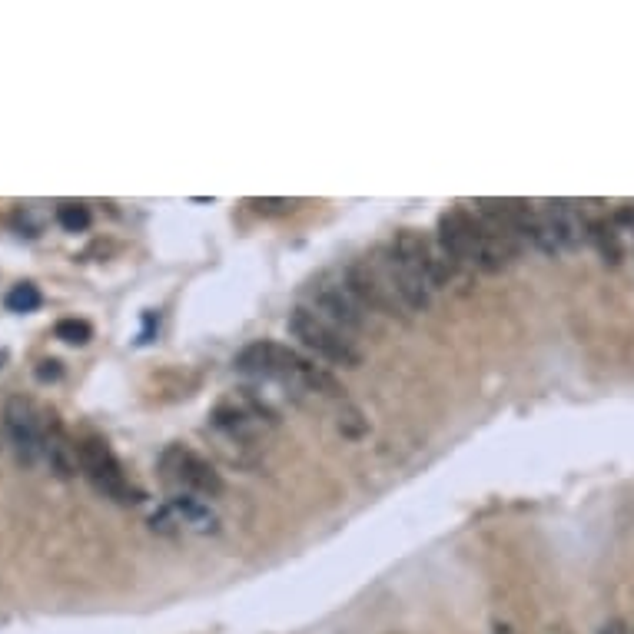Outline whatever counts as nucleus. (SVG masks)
Here are the masks:
<instances>
[{"label": "nucleus", "mask_w": 634, "mask_h": 634, "mask_svg": "<svg viewBox=\"0 0 634 634\" xmlns=\"http://www.w3.org/2000/svg\"><path fill=\"white\" fill-rule=\"evenodd\" d=\"M442 253L452 259L455 266H478L485 273H498L515 259L518 246L508 236L492 230L475 210H455L439 216V239Z\"/></svg>", "instance_id": "f257e3e1"}, {"label": "nucleus", "mask_w": 634, "mask_h": 634, "mask_svg": "<svg viewBox=\"0 0 634 634\" xmlns=\"http://www.w3.org/2000/svg\"><path fill=\"white\" fill-rule=\"evenodd\" d=\"M236 372H243L249 379H266L279 382L286 389L296 392H319V396H339L336 379L326 369H319L313 359H306L303 352L279 346L273 339H259L239 349L236 356Z\"/></svg>", "instance_id": "f03ea898"}, {"label": "nucleus", "mask_w": 634, "mask_h": 634, "mask_svg": "<svg viewBox=\"0 0 634 634\" xmlns=\"http://www.w3.org/2000/svg\"><path fill=\"white\" fill-rule=\"evenodd\" d=\"M289 332L303 342L306 352H313L316 359L329 362V366H359L362 362V349L356 346V339L339 326H332L329 319L316 316L309 306H296L289 313Z\"/></svg>", "instance_id": "7ed1b4c3"}, {"label": "nucleus", "mask_w": 634, "mask_h": 634, "mask_svg": "<svg viewBox=\"0 0 634 634\" xmlns=\"http://www.w3.org/2000/svg\"><path fill=\"white\" fill-rule=\"evenodd\" d=\"M77 455H80V475L97 488L100 495H107L110 502L117 505H137L143 492L130 482L127 472L117 455L110 452V445L103 439H83L77 442Z\"/></svg>", "instance_id": "20e7f679"}, {"label": "nucleus", "mask_w": 634, "mask_h": 634, "mask_svg": "<svg viewBox=\"0 0 634 634\" xmlns=\"http://www.w3.org/2000/svg\"><path fill=\"white\" fill-rule=\"evenodd\" d=\"M309 309H313L316 316L329 319L332 326H339L342 332H349V336H356L369 326V309L359 303L356 293L346 286V279L342 276H319L313 279V286H309Z\"/></svg>", "instance_id": "39448f33"}, {"label": "nucleus", "mask_w": 634, "mask_h": 634, "mask_svg": "<svg viewBox=\"0 0 634 634\" xmlns=\"http://www.w3.org/2000/svg\"><path fill=\"white\" fill-rule=\"evenodd\" d=\"M160 472H163V482L176 488V495L216 498L223 492L220 472H216L206 459H200L196 452L183 449V445H170V449H163Z\"/></svg>", "instance_id": "423d86ee"}, {"label": "nucleus", "mask_w": 634, "mask_h": 634, "mask_svg": "<svg viewBox=\"0 0 634 634\" xmlns=\"http://www.w3.org/2000/svg\"><path fill=\"white\" fill-rule=\"evenodd\" d=\"M389 249H392V256H396L422 286L432 289V293L455 273V263L442 253V246L432 243L429 236L415 233V230L396 233V239L389 243Z\"/></svg>", "instance_id": "0eeeda50"}, {"label": "nucleus", "mask_w": 634, "mask_h": 634, "mask_svg": "<svg viewBox=\"0 0 634 634\" xmlns=\"http://www.w3.org/2000/svg\"><path fill=\"white\" fill-rule=\"evenodd\" d=\"M4 432L10 442V452L20 465H37L44 459V415L27 396H10L4 402Z\"/></svg>", "instance_id": "6e6552de"}, {"label": "nucleus", "mask_w": 634, "mask_h": 634, "mask_svg": "<svg viewBox=\"0 0 634 634\" xmlns=\"http://www.w3.org/2000/svg\"><path fill=\"white\" fill-rule=\"evenodd\" d=\"M213 425L230 439L246 442L256 432H263V425H276V412L256 396H233L213 409Z\"/></svg>", "instance_id": "1a4fd4ad"}, {"label": "nucleus", "mask_w": 634, "mask_h": 634, "mask_svg": "<svg viewBox=\"0 0 634 634\" xmlns=\"http://www.w3.org/2000/svg\"><path fill=\"white\" fill-rule=\"evenodd\" d=\"M44 462L50 465V472L64 478V482L80 475L77 445L70 442V435L64 432V425L57 422V415H44Z\"/></svg>", "instance_id": "9d476101"}, {"label": "nucleus", "mask_w": 634, "mask_h": 634, "mask_svg": "<svg viewBox=\"0 0 634 634\" xmlns=\"http://www.w3.org/2000/svg\"><path fill=\"white\" fill-rule=\"evenodd\" d=\"M542 220L552 233V243L558 253H568V249H578L588 239V223L571 210L568 203H545L542 206Z\"/></svg>", "instance_id": "9b49d317"}, {"label": "nucleus", "mask_w": 634, "mask_h": 634, "mask_svg": "<svg viewBox=\"0 0 634 634\" xmlns=\"http://www.w3.org/2000/svg\"><path fill=\"white\" fill-rule=\"evenodd\" d=\"M40 303H44V299H40V289L34 283H17L7 293V309H10V313H34Z\"/></svg>", "instance_id": "f8f14e48"}, {"label": "nucleus", "mask_w": 634, "mask_h": 634, "mask_svg": "<svg viewBox=\"0 0 634 634\" xmlns=\"http://www.w3.org/2000/svg\"><path fill=\"white\" fill-rule=\"evenodd\" d=\"M588 239L601 249V256H605V263H618L621 249H618V236L611 226L605 223H588Z\"/></svg>", "instance_id": "ddd939ff"}, {"label": "nucleus", "mask_w": 634, "mask_h": 634, "mask_svg": "<svg viewBox=\"0 0 634 634\" xmlns=\"http://www.w3.org/2000/svg\"><path fill=\"white\" fill-rule=\"evenodd\" d=\"M54 336L60 342H67V346H87L93 339V329H90V322H83V319H60L54 326Z\"/></svg>", "instance_id": "4468645a"}, {"label": "nucleus", "mask_w": 634, "mask_h": 634, "mask_svg": "<svg viewBox=\"0 0 634 634\" xmlns=\"http://www.w3.org/2000/svg\"><path fill=\"white\" fill-rule=\"evenodd\" d=\"M57 223L64 226L67 233H83L90 226V210L80 203H60L57 206Z\"/></svg>", "instance_id": "2eb2a0df"}, {"label": "nucleus", "mask_w": 634, "mask_h": 634, "mask_svg": "<svg viewBox=\"0 0 634 634\" xmlns=\"http://www.w3.org/2000/svg\"><path fill=\"white\" fill-rule=\"evenodd\" d=\"M37 379L40 382H54V379H60V362L57 359H44L37 366Z\"/></svg>", "instance_id": "dca6fc26"}, {"label": "nucleus", "mask_w": 634, "mask_h": 634, "mask_svg": "<svg viewBox=\"0 0 634 634\" xmlns=\"http://www.w3.org/2000/svg\"><path fill=\"white\" fill-rule=\"evenodd\" d=\"M598 634H631V628H628V625H625V621H621V618H615V621H608V625L601 628Z\"/></svg>", "instance_id": "f3484780"}, {"label": "nucleus", "mask_w": 634, "mask_h": 634, "mask_svg": "<svg viewBox=\"0 0 634 634\" xmlns=\"http://www.w3.org/2000/svg\"><path fill=\"white\" fill-rule=\"evenodd\" d=\"M495 634H518L512 625H495Z\"/></svg>", "instance_id": "a211bd4d"}]
</instances>
